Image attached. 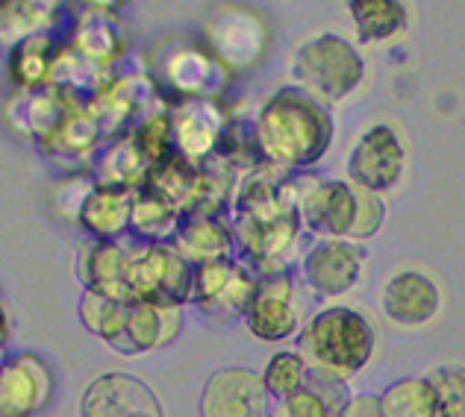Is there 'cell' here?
Returning a JSON list of instances; mask_svg holds the SVG:
<instances>
[{"label": "cell", "instance_id": "52a82bcc", "mask_svg": "<svg viewBox=\"0 0 465 417\" xmlns=\"http://www.w3.org/2000/svg\"><path fill=\"white\" fill-rule=\"evenodd\" d=\"M260 274L244 259H218L194 267L192 276V303L213 317V321H239L253 300Z\"/></svg>", "mask_w": 465, "mask_h": 417}, {"label": "cell", "instance_id": "ab89813d", "mask_svg": "<svg viewBox=\"0 0 465 417\" xmlns=\"http://www.w3.org/2000/svg\"><path fill=\"white\" fill-rule=\"evenodd\" d=\"M6 344H9V315L4 300H0V359H6Z\"/></svg>", "mask_w": 465, "mask_h": 417}, {"label": "cell", "instance_id": "60d3db41", "mask_svg": "<svg viewBox=\"0 0 465 417\" xmlns=\"http://www.w3.org/2000/svg\"><path fill=\"white\" fill-rule=\"evenodd\" d=\"M85 6H89L92 12H101V15H106V12H113L118 4H124V0H83Z\"/></svg>", "mask_w": 465, "mask_h": 417}, {"label": "cell", "instance_id": "7c38bea8", "mask_svg": "<svg viewBox=\"0 0 465 417\" xmlns=\"http://www.w3.org/2000/svg\"><path fill=\"white\" fill-rule=\"evenodd\" d=\"M51 364L35 353L6 355L0 364V417H39L54 400Z\"/></svg>", "mask_w": 465, "mask_h": 417}, {"label": "cell", "instance_id": "b9f144b4", "mask_svg": "<svg viewBox=\"0 0 465 417\" xmlns=\"http://www.w3.org/2000/svg\"><path fill=\"white\" fill-rule=\"evenodd\" d=\"M42 4L47 6V9H54V12H59V6H65L68 0H42Z\"/></svg>", "mask_w": 465, "mask_h": 417}, {"label": "cell", "instance_id": "7bdbcfd3", "mask_svg": "<svg viewBox=\"0 0 465 417\" xmlns=\"http://www.w3.org/2000/svg\"><path fill=\"white\" fill-rule=\"evenodd\" d=\"M0 364H4V359H0Z\"/></svg>", "mask_w": 465, "mask_h": 417}, {"label": "cell", "instance_id": "9c48e42d", "mask_svg": "<svg viewBox=\"0 0 465 417\" xmlns=\"http://www.w3.org/2000/svg\"><path fill=\"white\" fill-rule=\"evenodd\" d=\"M242 321L244 329L265 344H283L289 338H298L303 326V303L289 271L260 274L253 300Z\"/></svg>", "mask_w": 465, "mask_h": 417}, {"label": "cell", "instance_id": "d6986e66", "mask_svg": "<svg viewBox=\"0 0 465 417\" xmlns=\"http://www.w3.org/2000/svg\"><path fill=\"white\" fill-rule=\"evenodd\" d=\"M168 244L192 267L236 256V236L224 215H186Z\"/></svg>", "mask_w": 465, "mask_h": 417}, {"label": "cell", "instance_id": "8992f818", "mask_svg": "<svg viewBox=\"0 0 465 417\" xmlns=\"http://www.w3.org/2000/svg\"><path fill=\"white\" fill-rule=\"evenodd\" d=\"M303 232L315 238H351L357 218V191L348 179H324L310 170L292 174Z\"/></svg>", "mask_w": 465, "mask_h": 417}, {"label": "cell", "instance_id": "d4e9b609", "mask_svg": "<svg viewBox=\"0 0 465 417\" xmlns=\"http://www.w3.org/2000/svg\"><path fill=\"white\" fill-rule=\"evenodd\" d=\"M210 42L218 56V63L227 68H248L262 47V30L256 18L242 15V12H230L213 21Z\"/></svg>", "mask_w": 465, "mask_h": 417}, {"label": "cell", "instance_id": "ba28073f", "mask_svg": "<svg viewBox=\"0 0 465 417\" xmlns=\"http://www.w3.org/2000/svg\"><path fill=\"white\" fill-rule=\"evenodd\" d=\"M410 150L407 141L391 124H371L360 132L348 153V182L377 194L398 189L407 174Z\"/></svg>", "mask_w": 465, "mask_h": 417}, {"label": "cell", "instance_id": "e0dca14e", "mask_svg": "<svg viewBox=\"0 0 465 417\" xmlns=\"http://www.w3.org/2000/svg\"><path fill=\"white\" fill-rule=\"evenodd\" d=\"M156 89L174 92L177 101L213 97L224 82V65L198 47H168L156 59Z\"/></svg>", "mask_w": 465, "mask_h": 417}, {"label": "cell", "instance_id": "7402d4cb", "mask_svg": "<svg viewBox=\"0 0 465 417\" xmlns=\"http://www.w3.org/2000/svg\"><path fill=\"white\" fill-rule=\"evenodd\" d=\"M71 109L74 106H71L56 89H51V85L33 89V92H12L9 101L4 103L9 127L33 141H42Z\"/></svg>", "mask_w": 465, "mask_h": 417}, {"label": "cell", "instance_id": "4316f807", "mask_svg": "<svg viewBox=\"0 0 465 417\" xmlns=\"http://www.w3.org/2000/svg\"><path fill=\"white\" fill-rule=\"evenodd\" d=\"M54 56H56V44H54L51 33L30 35V39H24L15 47H9L6 73H9L12 92L45 89V85L51 82Z\"/></svg>", "mask_w": 465, "mask_h": 417}, {"label": "cell", "instance_id": "30bf717a", "mask_svg": "<svg viewBox=\"0 0 465 417\" xmlns=\"http://www.w3.org/2000/svg\"><path fill=\"white\" fill-rule=\"evenodd\" d=\"M365 253L348 238H315L301 259V282L322 300L345 297L360 286Z\"/></svg>", "mask_w": 465, "mask_h": 417}, {"label": "cell", "instance_id": "8fae6325", "mask_svg": "<svg viewBox=\"0 0 465 417\" xmlns=\"http://www.w3.org/2000/svg\"><path fill=\"white\" fill-rule=\"evenodd\" d=\"M171 112V139H174V153L192 165H206L218 156L227 136L224 109L213 97H189L177 101L168 109Z\"/></svg>", "mask_w": 465, "mask_h": 417}, {"label": "cell", "instance_id": "3957f363", "mask_svg": "<svg viewBox=\"0 0 465 417\" xmlns=\"http://www.w3.org/2000/svg\"><path fill=\"white\" fill-rule=\"evenodd\" d=\"M295 347L310 371L351 383L371 362L377 333L360 309L324 305L301 326Z\"/></svg>", "mask_w": 465, "mask_h": 417}, {"label": "cell", "instance_id": "7a4b0ae2", "mask_svg": "<svg viewBox=\"0 0 465 417\" xmlns=\"http://www.w3.org/2000/svg\"><path fill=\"white\" fill-rule=\"evenodd\" d=\"M253 150L265 165L286 174L312 170L330 153L336 124L330 106L312 101L298 85L268 94L251 124Z\"/></svg>", "mask_w": 465, "mask_h": 417}, {"label": "cell", "instance_id": "44dd1931", "mask_svg": "<svg viewBox=\"0 0 465 417\" xmlns=\"http://www.w3.org/2000/svg\"><path fill=\"white\" fill-rule=\"evenodd\" d=\"M183 326V305H153V303H130L121 350L124 355L151 353L171 344Z\"/></svg>", "mask_w": 465, "mask_h": 417}, {"label": "cell", "instance_id": "74e56055", "mask_svg": "<svg viewBox=\"0 0 465 417\" xmlns=\"http://www.w3.org/2000/svg\"><path fill=\"white\" fill-rule=\"evenodd\" d=\"M268 417H336V409L322 394H315L312 388L303 385L298 394H292L286 400H274Z\"/></svg>", "mask_w": 465, "mask_h": 417}, {"label": "cell", "instance_id": "f546056e", "mask_svg": "<svg viewBox=\"0 0 465 417\" xmlns=\"http://www.w3.org/2000/svg\"><path fill=\"white\" fill-rule=\"evenodd\" d=\"M59 12L47 9L42 0H0V44L15 47L30 35L51 33Z\"/></svg>", "mask_w": 465, "mask_h": 417}, {"label": "cell", "instance_id": "603a6c76", "mask_svg": "<svg viewBox=\"0 0 465 417\" xmlns=\"http://www.w3.org/2000/svg\"><path fill=\"white\" fill-rule=\"evenodd\" d=\"M77 279L83 288H92L104 297L130 303L124 286V238L118 241H89L77 253Z\"/></svg>", "mask_w": 465, "mask_h": 417}, {"label": "cell", "instance_id": "ac0fdd59", "mask_svg": "<svg viewBox=\"0 0 465 417\" xmlns=\"http://www.w3.org/2000/svg\"><path fill=\"white\" fill-rule=\"evenodd\" d=\"M104 139H106L104 130L89 109H71V112L35 144H39V150L47 159H54L56 165H63L71 174H77V170L92 168Z\"/></svg>", "mask_w": 465, "mask_h": 417}, {"label": "cell", "instance_id": "836d02e7", "mask_svg": "<svg viewBox=\"0 0 465 417\" xmlns=\"http://www.w3.org/2000/svg\"><path fill=\"white\" fill-rule=\"evenodd\" d=\"M427 379L436 394V417H465V364H436Z\"/></svg>", "mask_w": 465, "mask_h": 417}, {"label": "cell", "instance_id": "ffe728a7", "mask_svg": "<svg viewBox=\"0 0 465 417\" xmlns=\"http://www.w3.org/2000/svg\"><path fill=\"white\" fill-rule=\"evenodd\" d=\"M151 168H153L151 159L142 153L136 139H133L130 132H124V136L109 139V144H104L101 150H97L89 170H92L97 186L133 194V191L144 189Z\"/></svg>", "mask_w": 465, "mask_h": 417}, {"label": "cell", "instance_id": "4dcf8cb0", "mask_svg": "<svg viewBox=\"0 0 465 417\" xmlns=\"http://www.w3.org/2000/svg\"><path fill=\"white\" fill-rule=\"evenodd\" d=\"M127 305L113 297H104L92 288H83V300H80V321L89 329L92 335H97L109 344L115 353L121 350V341H124V324H127Z\"/></svg>", "mask_w": 465, "mask_h": 417}, {"label": "cell", "instance_id": "9a60e30c", "mask_svg": "<svg viewBox=\"0 0 465 417\" xmlns=\"http://www.w3.org/2000/svg\"><path fill=\"white\" fill-rule=\"evenodd\" d=\"M272 402L260 371L222 367L201 391V417H268Z\"/></svg>", "mask_w": 465, "mask_h": 417}, {"label": "cell", "instance_id": "277c9868", "mask_svg": "<svg viewBox=\"0 0 465 417\" xmlns=\"http://www.w3.org/2000/svg\"><path fill=\"white\" fill-rule=\"evenodd\" d=\"M292 85L312 101L333 106L357 94L365 82V59L360 47L339 33H318L292 56Z\"/></svg>", "mask_w": 465, "mask_h": 417}, {"label": "cell", "instance_id": "f1b7e54d", "mask_svg": "<svg viewBox=\"0 0 465 417\" xmlns=\"http://www.w3.org/2000/svg\"><path fill=\"white\" fill-rule=\"evenodd\" d=\"M180 208L174 203H168L165 198H159L151 189L133 191V206H130V236L136 241L148 244H168L174 238V232L180 227Z\"/></svg>", "mask_w": 465, "mask_h": 417}, {"label": "cell", "instance_id": "83f0119b", "mask_svg": "<svg viewBox=\"0 0 465 417\" xmlns=\"http://www.w3.org/2000/svg\"><path fill=\"white\" fill-rule=\"evenodd\" d=\"M74 51L92 63L97 68H113L121 63V56L127 53V42L124 35L115 30V24L109 21L101 12H89L77 21L74 33H71V42H68Z\"/></svg>", "mask_w": 465, "mask_h": 417}, {"label": "cell", "instance_id": "e575fe53", "mask_svg": "<svg viewBox=\"0 0 465 417\" xmlns=\"http://www.w3.org/2000/svg\"><path fill=\"white\" fill-rule=\"evenodd\" d=\"M130 136L136 139L142 153L151 159V165L163 162L174 153V139H171V112L168 109H153L136 127L130 130Z\"/></svg>", "mask_w": 465, "mask_h": 417}, {"label": "cell", "instance_id": "6da1fadb", "mask_svg": "<svg viewBox=\"0 0 465 417\" xmlns=\"http://www.w3.org/2000/svg\"><path fill=\"white\" fill-rule=\"evenodd\" d=\"M230 224L236 250L256 274L286 271L303 232L292 174L272 165L251 168L232 191Z\"/></svg>", "mask_w": 465, "mask_h": 417}, {"label": "cell", "instance_id": "5bb4252c", "mask_svg": "<svg viewBox=\"0 0 465 417\" xmlns=\"http://www.w3.org/2000/svg\"><path fill=\"white\" fill-rule=\"evenodd\" d=\"M156 94L159 89L148 73H118V77L113 73L85 109L97 118L104 136L115 139L130 132L148 112H153L151 101H156Z\"/></svg>", "mask_w": 465, "mask_h": 417}, {"label": "cell", "instance_id": "8d00e7d4", "mask_svg": "<svg viewBox=\"0 0 465 417\" xmlns=\"http://www.w3.org/2000/svg\"><path fill=\"white\" fill-rule=\"evenodd\" d=\"M94 177L92 170H77V174L65 177L59 186L54 189V206L63 212L68 220H77L80 218V208L85 203V198L94 191Z\"/></svg>", "mask_w": 465, "mask_h": 417}, {"label": "cell", "instance_id": "d590c367", "mask_svg": "<svg viewBox=\"0 0 465 417\" xmlns=\"http://www.w3.org/2000/svg\"><path fill=\"white\" fill-rule=\"evenodd\" d=\"M353 191H357V218H353V229L348 241L360 244V241L381 236V229L386 224V200H383V194L360 189V186H353Z\"/></svg>", "mask_w": 465, "mask_h": 417}, {"label": "cell", "instance_id": "d6a6232c", "mask_svg": "<svg viewBox=\"0 0 465 417\" xmlns=\"http://www.w3.org/2000/svg\"><path fill=\"white\" fill-rule=\"evenodd\" d=\"M260 376H262V385L268 391V397L286 400L307 385L310 367L301 359L298 350H277L274 355H268V362L260 371Z\"/></svg>", "mask_w": 465, "mask_h": 417}, {"label": "cell", "instance_id": "1f68e13d", "mask_svg": "<svg viewBox=\"0 0 465 417\" xmlns=\"http://www.w3.org/2000/svg\"><path fill=\"white\" fill-rule=\"evenodd\" d=\"M383 417H436V394L427 376H403L383 388Z\"/></svg>", "mask_w": 465, "mask_h": 417}, {"label": "cell", "instance_id": "5b68a950", "mask_svg": "<svg viewBox=\"0 0 465 417\" xmlns=\"http://www.w3.org/2000/svg\"><path fill=\"white\" fill-rule=\"evenodd\" d=\"M194 267L171 244L124 241V286L130 303L186 305Z\"/></svg>", "mask_w": 465, "mask_h": 417}, {"label": "cell", "instance_id": "f35d334b", "mask_svg": "<svg viewBox=\"0 0 465 417\" xmlns=\"http://www.w3.org/2000/svg\"><path fill=\"white\" fill-rule=\"evenodd\" d=\"M336 417H383L381 397L377 394H351Z\"/></svg>", "mask_w": 465, "mask_h": 417}, {"label": "cell", "instance_id": "4fadbf2b", "mask_svg": "<svg viewBox=\"0 0 465 417\" xmlns=\"http://www.w3.org/2000/svg\"><path fill=\"white\" fill-rule=\"evenodd\" d=\"M442 305L445 294L439 282L419 267H403L391 274L381 288V312L389 324L401 329L430 326L442 315Z\"/></svg>", "mask_w": 465, "mask_h": 417}, {"label": "cell", "instance_id": "2e32d148", "mask_svg": "<svg viewBox=\"0 0 465 417\" xmlns=\"http://www.w3.org/2000/svg\"><path fill=\"white\" fill-rule=\"evenodd\" d=\"M80 417H165V412L148 383L113 371L89 383L80 402Z\"/></svg>", "mask_w": 465, "mask_h": 417}, {"label": "cell", "instance_id": "cb8c5ba5", "mask_svg": "<svg viewBox=\"0 0 465 417\" xmlns=\"http://www.w3.org/2000/svg\"><path fill=\"white\" fill-rule=\"evenodd\" d=\"M130 191L94 186V191L85 198L80 208L77 224L92 241H118L130 232Z\"/></svg>", "mask_w": 465, "mask_h": 417}, {"label": "cell", "instance_id": "484cf974", "mask_svg": "<svg viewBox=\"0 0 465 417\" xmlns=\"http://www.w3.org/2000/svg\"><path fill=\"white\" fill-rule=\"evenodd\" d=\"M353 33L362 44H386L407 30V0H348Z\"/></svg>", "mask_w": 465, "mask_h": 417}]
</instances>
